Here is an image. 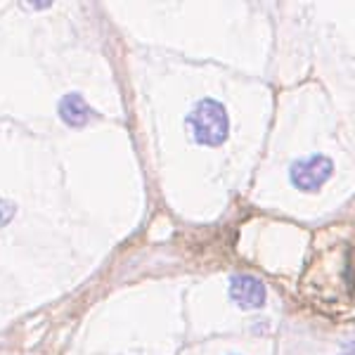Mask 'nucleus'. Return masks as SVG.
Masks as SVG:
<instances>
[{"mask_svg": "<svg viewBox=\"0 0 355 355\" xmlns=\"http://www.w3.org/2000/svg\"><path fill=\"white\" fill-rule=\"evenodd\" d=\"M190 125L194 140L202 142V145H220L227 137V128H230V121H227L225 107L218 105L214 100H204L194 107V112L190 114Z\"/></svg>", "mask_w": 355, "mask_h": 355, "instance_id": "obj_1", "label": "nucleus"}, {"mask_svg": "<svg viewBox=\"0 0 355 355\" xmlns=\"http://www.w3.org/2000/svg\"><path fill=\"white\" fill-rule=\"evenodd\" d=\"M331 173H334V162L324 154H313L291 166L289 178L291 185L299 187L301 192H315L329 180Z\"/></svg>", "mask_w": 355, "mask_h": 355, "instance_id": "obj_2", "label": "nucleus"}, {"mask_svg": "<svg viewBox=\"0 0 355 355\" xmlns=\"http://www.w3.org/2000/svg\"><path fill=\"white\" fill-rule=\"evenodd\" d=\"M230 296L242 308H261L266 303V287L251 275H234L230 282Z\"/></svg>", "mask_w": 355, "mask_h": 355, "instance_id": "obj_3", "label": "nucleus"}, {"mask_svg": "<svg viewBox=\"0 0 355 355\" xmlns=\"http://www.w3.org/2000/svg\"><path fill=\"white\" fill-rule=\"evenodd\" d=\"M60 110H62L64 121L71 125H83V123H88V119H90L88 107L83 105V100L78 95H67L64 100H62Z\"/></svg>", "mask_w": 355, "mask_h": 355, "instance_id": "obj_4", "label": "nucleus"}, {"mask_svg": "<svg viewBox=\"0 0 355 355\" xmlns=\"http://www.w3.org/2000/svg\"><path fill=\"white\" fill-rule=\"evenodd\" d=\"M343 355H355V348H353V351H348V353H343Z\"/></svg>", "mask_w": 355, "mask_h": 355, "instance_id": "obj_5", "label": "nucleus"}]
</instances>
